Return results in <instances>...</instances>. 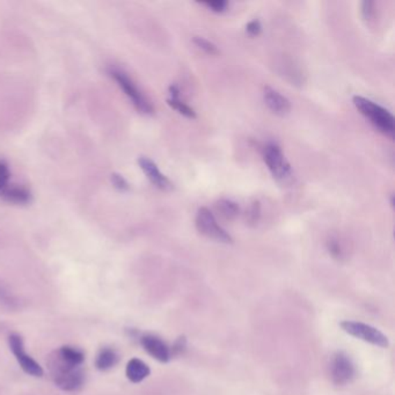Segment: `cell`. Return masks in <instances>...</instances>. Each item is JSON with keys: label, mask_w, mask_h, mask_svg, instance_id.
Masks as SVG:
<instances>
[{"label": "cell", "mask_w": 395, "mask_h": 395, "mask_svg": "<svg viewBox=\"0 0 395 395\" xmlns=\"http://www.w3.org/2000/svg\"><path fill=\"white\" fill-rule=\"evenodd\" d=\"M355 106L361 114L370 120L379 131L382 134L393 138L395 134L394 117L389 110L380 106L378 103L373 102L371 100L364 97H354L353 99Z\"/></svg>", "instance_id": "cell-1"}, {"label": "cell", "mask_w": 395, "mask_h": 395, "mask_svg": "<svg viewBox=\"0 0 395 395\" xmlns=\"http://www.w3.org/2000/svg\"><path fill=\"white\" fill-rule=\"evenodd\" d=\"M341 328L349 334L351 336L356 337L358 340L364 341L368 343L379 348H389V341L385 334L382 333L378 328L370 326L366 323H357V321H342L340 323Z\"/></svg>", "instance_id": "cell-2"}, {"label": "cell", "mask_w": 395, "mask_h": 395, "mask_svg": "<svg viewBox=\"0 0 395 395\" xmlns=\"http://www.w3.org/2000/svg\"><path fill=\"white\" fill-rule=\"evenodd\" d=\"M196 229L199 233L210 238L212 240L223 242V244H232L233 239L231 237L229 232L224 230L219 224L217 223L216 218L213 216V213L210 211L208 208H201L197 211Z\"/></svg>", "instance_id": "cell-3"}, {"label": "cell", "mask_w": 395, "mask_h": 395, "mask_svg": "<svg viewBox=\"0 0 395 395\" xmlns=\"http://www.w3.org/2000/svg\"><path fill=\"white\" fill-rule=\"evenodd\" d=\"M110 76L113 77L115 82L118 84V86L123 90L124 93L127 94V98L134 103V106L137 108L141 113H153V107L151 102L144 97V94L138 90V87L134 85V82L129 77L120 70L111 69L109 71Z\"/></svg>", "instance_id": "cell-4"}, {"label": "cell", "mask_w": 395, "mask_h": 395, "mask_svg": "<svg viewBox=\"0 0 395 395\" xmlns=\"http://www.w3.org/2000/svg\"><path fill=\"white\" fill-rule=\"evenodd\" d=\"M263 159L275 179L286 181L291 176V166L286 160V155H283L282 148H279V144L269 143L263 150Z\"/></svg>", "instance_id": "cell-5"}, {"label": "cell", "mask_w": 395, "mask_h": 395, "mask_svg": "<svg viewBox=\"0 0 395 395\" xmlns=\"http://www.w3.org/2000/svg\"><path fill=\"white\" fill-rule=\"evenodd\" d=\"M8 346H10V349L13 353L14 356L17 358V363L20 364L21 369L27 375L38 377V378L45 375V371H43L41 365L38 364V362L33 359L24 351V340L19 334H10V337H8Z\"/></svg>", "instance_id": "cell-6"}, {"label": "cell", "mask_w": 395, "mask_h": 395, "mask_svg": "<svg viewBox=\"0 0 395 395\" xmlns=\"http://www.w3.org/2000/svg\"><path fill=\"white\" fill-rule=\"evenodd\" d=\"M356 368L350 356L346 353H337L330 364V377L336 386H346L354 380Z\"/></svg>", "instance_id": "cell-7"}, {"label": "cell", "mask_w": 395, "mask_h": 395, "mask_svg": "<svg viewBox=\"0 0 395 395\" xmlns=\"http://www.w3.org/2000/svg\"><path fill=\"white\" fill-rule=\"evenodd\" d=\"M52 379L55 382V385L64 392H77L85 385L86 375L80 366V368L62 372V373L52 377Z\"/></svg>", "instance_id": "cell-8"}, {"label": "cell", "mask_w": 395, "mask_h": 395, "mask_svg": "<svg viewBox=\"0 0 395 395\" xmlns=\"http://www.w3.org/2000/svg\"><path fill=\"white\" fill-rule=\"evenodd\" d=\"M141 344L144 350L157 361L167 363L172 358V351L160 337L146 334L141 337Z\"/></svg>", "instance_id": "cell-9"}, {"label": "cell", "mask_w": 395, "mask_h": 395, "mask_svg": "<svg viewBox=\"0 0 395 395\" xmlns=\"http://www.w3.org/2000/svg\"><path fill=\"white\" fill-rule=\"evenodd\" d=\"M138 164L141 166V171L145 173V176H148V179L157 188L165 190V192L173 189V183H171V180L159 171L158 166L155 165V162H152L151 159L141 157L138 159Z\"/></svg>", "instance_id": "cell-10"}, {"label": "cell", "mask_w": 395, "mask_h": 395, "mask_svg": "<svg viewBox=\"0 0 395 395\" xmlns=\"http://www.w3.org/2000/svg\"><path fill=\"white\" fill-rule=\"evenodd\" d=\"M263 98H265L267 106L272 111L277 115H286L291 110V103L288 98L279 93V91L270 86H265L263 90Z\"/></svg>", "instance_id": "cell-11"}, {"label": "cell", "mask_w": 395, "mask_h": 395, "mask_svg": "<svg viewBox=\"0 0 395 395\" xmlns=\"http://www.w3.org/2000/svg\"><path fill=\"white\" fill-rule=\"evenodd\" d=\"M150 373H151V370L148 368V364H145L144 362L138 358H132L131 361H129L127 369H125L127 379L134 384L143 382L144 379L148 378Z\"/></svg>", "instance_id": "cell-12"}, {"label": "cell", "mask_w": 395, "mask_h": 395, "mask_svg": "<svg viewBox=\"0 0 395 395\" xmlns=\"http://www.w3.org/2000/svg\"><path fill=\"white\" fill-rule=\"evenodd\" d=\"M118 362L120 355L114 348H101L95 357V366L100 371H108L110 369L115 368Z\"/></svg>", "instance_id": "cell-13"}, {"label": "cell", "mask_w": 395, "mask_h": 395, "mask_svg": "<svg viewBox=\"0 0 395 395\" xmlns=\"http://www.w3.org/2000/svg\"><path fill=\"white\" fill-rule=\"evenodd\" d=\"M55 353L64 363L71 366H82L85 361V354L83 350H80L79 348L65 346V347L59 348V350H56Z\"/></svg>", "instance_id": "cell-14"}, {"label": "cell", "mask_w": 395, "mask_h": 395, "mask_svg": "<svg viewBox=\"0 0 395 395\" xmlns=\"http://www.w3.org/2000/svg\"><path fill=\"white\" fill-rule=\"evenodd\" d=\"M0 197L7 202L17 203V204H27L31 199V193L26 188L17 186L7 187L6 189L0 194Z\"/></svg>", "instance_id": "cell-15"}, {"label": "cell", "mask_w": 395, "mask_h": 395, "mask_svg": "<svg viewBox=\"0 0 395 395\" xmlns=\"http://www.w3.org/2000/svg\"><path fill=\"white\" fill-rule=\"evenodd\" d=\"M215 206H216V210L219 212L220 216L224 217L225 219H234L240 212L239 206L231 199H219L218 202H216Z\"/></svg>", "instance_id": "cell-16"}, {"label": "cell", "mask_w": 395, "mask_h": 395, "mask_svg": "<svg viewBox=\"0 0 395 395\" xmlns=\"http://www.w3.org/2000/svg\"><path fill=\"white\" fill-rule=\"evenodd\" d=\"M327 249L330 254L336 260H343L346 256V249H344L342 241L336 237H332L327 241Z\"/></svg>", "instance_id": "cell-17"}, {"label": "cell", "mask_w": 395, "mask_h": 395, "mask_svg": "<svg viewBox=\"0 0 395 395\" xmlns=\"http://www.w3.org/2000/svg\"><path fill=\"white\" fill-rule=\"evenodd\" d=\"M167 103L172 107L173 109H176L180 114H183V116L189 117V118H195L196 117L195 110L180 99H169L167 100Z\"/></svg>", "instance_id": "cell-18"}, {"label": "cell", "mask_w": 395, "mask_h": 395, "mask_svg": "<svg viewBox=\"0 0 395 395\" xmlns=\"http://www.w3.org/2000/svg\"><path fill=\"white\" fill-rule=\"evenodd\" d=\"M193 41L199 49H202L203 52H206L209 55H217L219 52L215 43L202 36H194Z\"/></svg>", "instance_id": "cell-19"}, {"label": "cell", "mask_w": 395, "mask_h": 395, "mask_svg": "<svg viewBox=\"0 0 395 395\" xmlns=\"http://www.w3.org/2000/svg\"><path fill=\"white\" fill-rule=\"evenodd\" d=\"M260 217H261V204H260L258 201H254V202H251V206L248 208L247 213H246V219H247L248 224L255 225L260 220Z\"/></svg>", "instance_id": "cell-20"}, {"label": "cell", "mask_w": 395, "mask_h": 395, "mask_svg": "<svg viewBox=\"0 0 395 395\" xmlns=\"http://www.w3.org/2000/svg\"><path fill=\"white\" fill-rule=\"evenodd\" d=\"M10 173L6 162L0 160V194L6 189L10 183Z\"/></svg>", "instance_id": "cell-21"}, {"label": "cell", "mask_w": 395, "mask_h": 395, "mask_svg": "<svg viewBox=\"0 0 395 395\" xmlns=\"http://www.w3.org/2000/svg\"><path fill=\"white\" fill-rule=\"evenodd\" d=\"M362 17L365 21L373 20L375 17V3L371 0H365L361 5Z\"/></svg>", "instance_id": "cell-22"}, {"label": "cell", "mask_w": 395, "mask_h": 395, "mask_svg": "<svg viewBox=\"0 0 395 395\" xmlns=\"http://www.w3.org/2000/svg\"><path fill=\"white\" fill-rule=\"evenodd\" d=\"M111 183H113L114 187L116 189L121 190V192H127V190L130 189V186L127 183V180L124 179L123 176H120V174H117V173L111 174Z\"/></svg>", "instance_id": "cell-23"}, {"label": "cell", "mask_w": 395, "mask_h": 395, "mask_svg": "<svg viewBox=\"0 0 395 395\" xmlns=\"http://www.w3.org/2000/svg\"><path fill=\"white\" fill-rule=\"evenodd\" d=\"M204 5L211 8L213 12H224L229 6V3L225 0H213V1H206Z\"/></svg>", "instance_id": "cell-24"}, {"label": "cell", "mask_w": 395, "mask_h": 395, "mask_svg": "<svg viewBox=\"0 0 395 395\" xmlns=\"http://www.w3.org/2000/svg\"><path fill=\"white\" fill-rule=\"evenodd\" d=\"M262 31L261 22L258 20H251L248 22L247 26H246V31L251 36H258Z\"/></svg>", "instance_id": "cell-25"}, {"label": "cell", "mask_w": 395, "mask_h": 395, "mask_svg": "<svg viewBox=\"0 0 395 395\" xmlns=\"http://www.w3.org/2000/svg\"><path fill=\"white\" fill-rule=\"evenodd\" d=\"M185 348H186V339L180 337L179 340L176 341V346L173 347V354H179Z\"/></svg>", "instance_id": "cell-26"}, {"label": "cell", "mask_w": 395, "mask_h": 395, "mask_svg": "<svg viewBox=\"0 0 395 395\" xmlns=\"http://www.w3.org/2000/svg\"><path fill=\"white\" fill-rule=\"evenodd\" d=\"M169 94H171L169 99H180L179 87L176 86V85H171L169 86Z\"/></svg>", "instance_id": "cell-27"}]
</instances>
